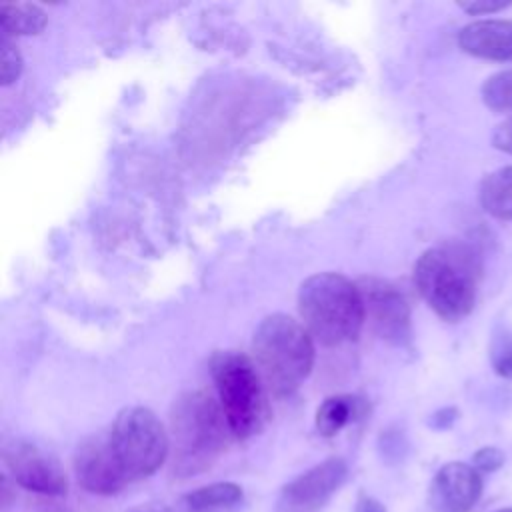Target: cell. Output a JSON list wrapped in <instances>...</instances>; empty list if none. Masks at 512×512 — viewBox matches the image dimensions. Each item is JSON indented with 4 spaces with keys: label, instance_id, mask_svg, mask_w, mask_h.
Listing matches in <instances>:
<instances>
[{
    "label": "cell",
    "instance_id": "1",
    "mask_svg": "<svg viewBox=\"0 0 512 512\" xmlns=\"http://www.w3.org/2000/svg\"><path fill=\"white\" fill-rule=\"evenodd\" d=\"M168 436L172 476L190 478L210 470L234 434L220 402L206 390H190L172 404Z\"/></svg>",
    "mask_w": 512,
    "mask_h": 512
},
{
    "label": "cell",
    "instance_id": "2",
    "mask_svg": "<svg viewBox=\"0 0 512 512\" xmlns=\"http://www.w3.org/2000/svg\"><path fill=\"white\" fill-rule=\"evenodd\" d=\"M480 280L482 256L472 244L462 240L428 248L414 266L418 292L448 322H458L472 312Z\"/></svg>",
    "mask_w": 512,
    "mask_h": 512
},
{
    "label": "cell",
    "instance_id": "3",
    "mask_svg": "<svg viewBox=\"0 0 512 512\" xmlns=\"http://www.w3.org/2000/svg\"><path fill=\"white\" fill-rule=\"evenodd\" d=\"M298 310L306 330L322 346L356 340L366 320L358 284L336 272L306 278L298 290Z\"/></svg>",
    "mask_w": 512,
    "mask_h": 512
},
{
    "label": "cell",
    "instance_id": "4",
    "mask_svg": "<svg viewBox=\"0 0 512 512\" xmlns=\"http://www.w3.org/2000/svg\"><path fill=\"white\" fill-rule=\"evenodd\" d=\"M252 352L262 382L274 396L292 394L314 366V338L304 324L282 312L258 324Z\"/></svg>",
    "mask_w": 512,
    "mask_h": 512
},
{
    "label": "cell",
    "instance_id": "5",
    "mask_svg": "<svg viewBox=\"0 0 512 512\" xmlns=\"http://www.w3.org/2000/svg\"><path fill=\"white\" fill-rule=\"evenodd\" d=\"M210 372L234 438L246 440L260 432L266 422V398L256 364L240 352L226 350L212 356Z\"/></svg>",
    "mask_w": 512,
    "mask_h": 512
},
{
    "label": "cell",
    "instance_id": "6",
    "mask_svg": "<svg viewBox=\"0 0 512 512\" xmlns=\"http://www.w3.org/2000/svg\"><path fill=\"white\" fill-rule=\"evenodd\" d=\"M108 436L130 482L152 476L170 454V436L164 424L144 406L118 412Z\"/></svg>",
    "mask_w": 512,
    "mask_h": 512
},
{
    "label": "cell",
    "instance_id": "7",
    "mask_svg": "<svg viewBox=\"0 0 512 512\" xmlns=\"http://www.w3.org/2000/svg\"><path fill=\"white\" fill-rule=\"evenodd\" d=\"M2 460L12 482L28 492L42 496H64L68 492V478L60 462L32 442H6L2 448Z\"/></svg>",
    "mask_w": 512,
    "mask_h": 512
},
{
    "label": "cell",
    "instance_id": "8",
    "mask_svg": "<svg viewBox=\"0 0 512 512\" xmlns=\"http://www.w3.org/2000/svg\"><path fill=\"white\" fill-rule=\"evenodd\" d=\"M78 484L96 496L118 494L130 480L118 462L108 434L84 438L72 458Z\"/></svg>",
    "mask_w": 512,
    "mask_h": 512
},
{
    "label": "cell",
    "instance_id": "9",
    "mask_svg": "<svg viewBox=\"0 0 512 512\" xmlns=\"http://www.w3.org/2000/svg\"><path fill=\"white\" fill-rule=\"evenodd\" d=\"M348 464L338 458H326L290 480L280 492V508L284 512H316L344 484Z\"/></svg>",
    "mask_w": 512,
    "mask_h": 512
},
{
    "label": "cell",
    "instance_id": "10",
    "mask_svg": "<svg viewBox=\"0 0 512 512\" xmlns=\"http://www.w3.org/2000/svg\"><path fill=\"white\" fill-rule=\"evenodd\" d=\"M358 288L364 300L366 318L376 332L386 340H404L410 332V308L396 286L378 278H362Z\"/></svg>",
    "mask_w": 512,
    "mask_h": 512
},
{
    "label": "cell",
    "instance_id": "11",
    "mask_svg": "<svg viewBox=\"0 0 512 512\" xmlns=\"http://www.w3.org/2000/svg\"><path fill=\"white\" fill-rule=\"evenodd\" d=\"M482 494L480 472L464 462L444 464L432 482V496L444 512H470Z\"/></svg>",
    "mask_w": 512,
    "mask_h": 512
},
{
    "label": "cell",
    "instance_id": "12",
    "mask_svg": "<svg viewBox=\"0 0 512 512\" xmlns=\"http://www.w3.org/2000/svg\"><path fill=\"white\" fill-rule=\"evenodd\" d=\"M458 46L486 60H512V20H476L458 32Z\"/></svg>",
    "mask_w": 512,
    "mask_h": 512
},
{
    "label": "cell",
    "instance_id": "13",
    "mask_svg": "<svg viewBox=\"0 0 512 512\" xmlns=\"http://www.w3.org/2000/svg\"><path fill=\"white\" fill-rule=\"evenodd\" d=\"M244 492L236 482H214L182 496L186 512H228L242 504Z\"/></svg>",
    "mask_w": 512,
    "mask_h": 512
},
{
    "label": "cell",
    "instance_id": "14",
    "mask_svg": "<svg viewBox=\"0 0 512 512\" xmlns=\"http://www.w3.org/2000/svg\"><path fill=\"white\" fill-rule=\"evenodd\" d=\"M366 412L360 398L350 394H338L326 398L316 410V430L320 436H336L344 426L358 420Z\"/></svg>",
    "mask_w": 512,
    "mask_h": 512
},
{
    "label": "cell",
    "instance_id": "15",
    "mask_svg": "<svg viewBox=\"0 0 512 512\" xmlns=\"http://www.w3.org/2000/svg\"><path fill=\"white\" fill-rule=\"evenodd\" d=\"M482 208L498 218L512 220V166H504L488 174L478 192Z\"/></svg>",
    "mask_w": 512,
    "mask_h": 512
},
{
    "label": "cell",
    "instance_id": "16",
    "mask_svg": "<svg viewBox=\"0 0 512 512\" xmlns=\"http://www.w3.org/2000/svg\"><path fill=\"white\" fill-rule=\"evenodd\" d=\"M0 26L4 36L36 34L46 26V14L30 2H6L0 8Z\"/></svg>",
    "mask_w": 512,
    "mask_h": 512
},
{
    "label": "cell",
    "instance_id": "17",
    "mask_svg": "<svg viewBox=\"0 0 512 512\" xmlns=\"http://www.w3.org/2000/svg\"><path fill=\"white\" fill-rule=\"evenodd\" d=\"M482 100L494 112H512V70H502L486 78Z\"/></svg>",
    "mask_w": 512,
    "mask_h": 512
},
{
    "label": "cell",
    "instance_id": "18",
    "mask_svg": "<svg viewBox=\"0 0 512 512\" xmlns=\"http://www.w3.org/2000/svg\"><path fill=\"white\" fill-rule=\"evenodd\" d=\"M490 364L494 372L502 378L512 380V332L498 326L490 338Z\"/></svg>",
    "mask_w": 512,
    "mask_h": 512
},
{
    "label": "cell",
    "instance_id": "19",
    "mask_svg": "<svg viewBox=\"0 0 512 512\" xmlns=\"http://www.w3.org/2000/svg\"><path fill=\"white\" fill-rule=\"evenodd\" d=\"M0 48H2V84L8 86L20 76L22 56H20L18 48L12 44L10 36H2Z\"/></svg>",
    "mask_w": 512,
    "mask_h": 512
},
{
    "label": "cell",
    "instance_id": "20",
    "mask_svg": "<svg viewBox=\"0 0 512 512\" xmlns=\"http://www.w3.org/2000/svg\"><path fill=\"white\" fill-rule=\"evenodd\" d=\"M504 464V452L494 446H484L472 456V466L478 472H494Z\"/></svg>",
    "mask_w": 512,
    "mask_h": 512
},
{
    "label": "cell",
    "instance_id": "21",
    "mask_svg": "<svg viewBox=\"0 0 512 512\" xmlns=\"http://www.w3.org/2000/svg\"><path fill=\"white\" fill-rule=\"evenodd\" d=\"M458 6L468 14H492L512 6L510 0H472V2H458Z\"/></svg>",
    "mask_w": 512,
    "mask_h": 512
},
{
    "label": "cell",
    "instance_id": "22",
    "mask_svg": "<svg viewBox=\"0 0 512 512\" xmlns=\"http://www.w3.org/2000/svg\"><path fill=\"white\" fill-rule=\"evenodd\" d=\"M492 144H494V148H498L506 154H512V116L496 126V130L492 134Z\"/></svg>",
    "mask_w": 512,
    "mask_h": 512
},
{
    "label": "cell",
    "instance_id": "23",
    "mask_svg": "<svg viewBox=\"0 0 512 512\" xmlns=\"http://www.w3.org/2000/svg\"><path fill=\"white\" fill-rule=\"evenodd\" d=\"M456 416H458V410H456V408H442V410H438V412L430 418V424H432L434 428H450L452 422L456 420Z\"/></svg>",
    "mask_w": 512,
    "mask_h": 512
},
{
    "label": "cell",
    "instance_id": "24",
    "mask_svg": "<svg viewBox=\"0 0 512 512\" xmlns=\"http://www.w3.org/2000/svg\"><path fill=\"white\" fill-rule=\"evenodd\" d=\"M356 512H388V510H386V506L380 500L362 494L358 498V502H356Z\"/></svg>",
    "mask_w": 512,
    "mask_h": 512
},
{
    "label": "cell",
    "instance_id": "25",
    "mask_svg": "<svg viewBox=\"0 0 512 512\" xmlns=\"http://www.w3.org/2000/svg\"><path fill=\"white\" fill-rule=\"evenodd\" d=\"M126 512H176V510H172L168 506H162V504H140V506H134Z\"/></svg>",
    "mask_w": 512,
    "mask_h": 512
},
{
    "label": "cell",
    "instance_id": "26",
    "mask_svg": "<svg viewBox=\"0 0 512 512\" xmlns=\"http://www.w3.org/2000/svg\"><path fill=\"white\" fill-rule=\"evenodd\" d=\"M496 512H512V508H502V510H496Z\"/></svg>",
    "mask_w": 512,
    "mask_h": 512
}]
</instances>
